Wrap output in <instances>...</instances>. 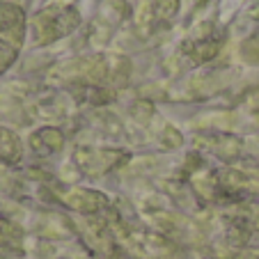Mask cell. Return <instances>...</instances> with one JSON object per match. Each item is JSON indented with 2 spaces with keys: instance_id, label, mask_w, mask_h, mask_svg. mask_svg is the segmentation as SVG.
Returning a JSON list of instances; mask_svg holds the SVG:
<instances>
[{
  "instance_id": "1",
  "label": "cell",
  "mask_w": 259,
  "mask_h": 259,
  "mask_svg": "<svg viewBox=\"0 0 259 259\" xmlns=\"http://www.w3.org/2000/svg\"><path fill=\"white\" fill-rule=\"evenodd\" d=\"M78 12L71 7H46L34 16V44L46 46L78 28Z\"/></svg>"
},
{
  "instance_id": "2",
  "label": "cell",
  "mask_w": 259,
  "mask_h": 259,
  "mask_svg": "<svg viewBox=\"0 0 259 259\" xmlns=\"http://www.w3.org/2000/svg\"><path fill=\"white\" fill-rule=\"evenodd\" d=\"M25 32V14L21 7L3 3L0 5V41L12 49H19Z\"/></svg>"
},
{
  "instance_id": "3",
  "label": "cell",
  "mask_w": 259,
  "mask_h": 259,
  "mask_svg": "<svg viewBox=\"0 0 259 259\" xmlns=\"http://www.w3.org/2000/svg\"><path fill=\"white\" fill-rule=\"evenodd\" d=\"M62 202L71 209L80 211V213H94L101 206H106V197L97 191H88V188H71L62 195Z\"/></svg>"
},
{
  "instance_id": "4",
  "label": "cell",
  "mask_w": 259,
  "mask_h": 259,
  "mask_svg": "<svg viewBox=\"0 0 259 259\" xmlns=\"http://www.w3.org/2000/svg\"><path fill=\"white\" fill-rule=\"evenodd\" d=\"M21 158V142L12 131L0 126V161L16 163Z\"/></svg>"
},
{
  "instance_id": "5",
  "label": "cell",
  "mask_w": 259,
  "mask_h": 259,
  "mask_svg": "<svg viewBox=\"0 0 259 259\" xmlns=\"http://www.w3.org/2000/svg\"><path fill=\"white\" fill-rule=\"evenodd\" d=\"M32 145H34V149H37V147H46L51 152H58V149H62V145H64V136L58 131V128L46 126V128H41L39 133L32 136Z\"/></svg>"
},
{
  "instance_id": "6",
  "label": "cell",
  "mask_w": 259,
  "mask_h": 259,
  "mask_svg": "<svg viewBox=\"0 0 259 259\" xmlns=\"http://www.w3.org/2000/svg\"><path fill=\"white\" fill-rule=\"evenodd\" d=\"M188 51H191V55H193V60H195V62H206V60H211V58H215V55H218L220 44L215 39H204V41L193 44Z\"/></svg>"
},
{
  "instance_id": "7",
  "label": "cell",
  "mask_w": 259,
  "mask_h": 259,
  "mask_svg": "<svg viewBox=\"0 0 259 259\" xmlns=\"http://www.w3.org/2000/svg\"><path fill=\"white\" fill-rule=\"evenodd\" d=\"M131 73V62L126 58H108V80L124 83Z\"/></svg>"
},
{
  "instance_id": "8",
  "label": "cell",
  "mask_w": 259,
  "mask_h": 259,
  "mask_svg": "<svg viewBox=\"0 0 259 259\" xmlns=\"http://www.w3.org/2000/svg\"><path fill=\"white\" fill-rule=\"evenodd\" d=\"M215 145H218L215 147V152H218L223 158H234L236 154H239V149H241V142L236 140V138H232V136H220Z\"/></svg>"
},
{
  "instance_id": "9",
  "label": "cell",
  "mask_w": 259,
  "mask_h": 259,
  "mask_svg": "<svg viewBox=\"0 0 259 259\" xmlns=\"http://www.w3.org/2000/svg\"><path fill=\"white\" fill-rule=\"evenodd\" d=\"M152 115H154V106L147 99H140V101H136L131 106V117L140 124H147L152 119Z\"/></svg>"
},
{
  "instance_id": "10",
  "label": "cell",
  "mask_w": 259,
  "mask_h": 259,
  "mask_svg": "<svg viewBox=\"0 0 259 259\" xmlns=\"http://www.w3.org/2000/svg\"><path fill=\"white\" fill-rule=\"evenodd\" d=\"M154 12L158 19H172L179 12V0H156L154 3Z\"/></svg>"
},
{
  "instance_id": "11",
  "label": "cell",
  "mask_w": 259,
  "mask_h": 259,
  "mask_svg": "<svg viewBox=\"0 0 259 259\" xmlns=\"http://www.w3.org/2000/svg\"><path fill=\"white\" fill-rule=\"evenodd\" d=\"M161 140H163V145H165L167 149H177V147H181L184 138H181V133L177 131L175 126H165V131H163Z\"/></svg>"
},
{
  "instance_id": "12",
  "label": "cell",
  "mask_w": 259,
  "mask_h": 259,
  "mask_svg": "<svg viewBox=\"0 0 259 259\" xmlns=\"http://www.w3.org/2000/svg\"><path fill=\"white\" fill-rule=\"evenodd\" d=\"M14 60H16V49H12V46H7V44L0 41V73L5 71Z\"/></svg>"
},
{
  "instance_id": "13",
  "label": "cell",
  "mask_w": 259,
  "mask_h": 259,
  "mask_svg": "<svg viewBox=\"0 0 259 259\" xmlns=\"http://www.w3.org/2000/svg\"><path fill=\"white\" fill-rule=\"evenodd\" d=\"M14 236H16L14 227H12L10 223H5V220H0V245H7Z\"/></svg>"
},
{
  "instance_id": "14",
  "label": "cell",
  "mask_w": 259,
  "mask_h": 259,
  "mask_svg": "<svg viewBox=\"0 0 259 259\" xmlns=\"http://www.w3.org/2000/svg\"><path fill=\"white\" fill-rule=\"evenodd\" d=\"M245 19H250V21H252V23L254 25H259V0H257V3H252V5H250L248 7V10H245Z\"/></svg>"
},
{
  "instance_id": "15",
  "label": "cell",
  "mask_w": 259,
  "mask_h": 259,
  "mask_svg": "<svg viewBox=\"0 0 259 259\" xmlns=\"http://www.w3.org/2000/svg\"><path fill=\"white\" fill-rule=\"evenodd\" d=\"M252 223H254V227H257V232H259V209H257V213H254V220H252Z\"/></svg>"
}]
</instances>
